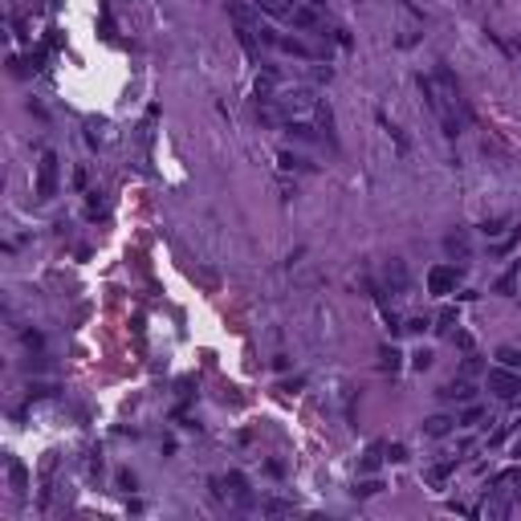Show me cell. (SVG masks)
Masks as SVG:
<instances>
[{
    "mask_svg": "<svg viewBox=\"0 0 521 521\" xmlns=\"http://www.w3.org/2000/svg\"><path fill=\"white\" fill-rule=\"evenodd\" d=\"M518 241H521V224L513 228V232H509V237H505V241H497V245H493V257H505V253L518 245Z\"/></svg>",
    "mask_w": 521,
    "mask_h": 521,
    "instance_id": "obj_20",
    "label": "cell"
},
{
    "mask_svg": "<svg viewBox=\"0 0 521 521\" xmlns=\"http://www.w3.org/2000/svg\"><path fill=\"white\" fill-rule=\"evenodd\" d=\"M387 460H391V464H403V460H407V448H403V444H387Z\"/></svg>",
    "mask_w": 521,
    "mask_h": 521,
    "instance_id": "obj_24",
    "label": "cell"
},
{
    "mask_svg": "<svg viewBox=\"0 0 521 521\" xmlns=\"http://www.w3.org/2000/svg\"><path fill=\"white\" fill-rule=\"evenodd\" d=\"M261 509L273 513V518H281V513H293V501H277V497H269V501H261Z\"/></svg>",
    "mask_w": 521,
    "mask_h": 521,
    "instance_id": "obj_19",
    "label": "cell"
},
{
    "mask_svg": "<svg viewBox=\"0 0 521 521\" xmlns=\"http://www.w3.org/2000/svg\"><path fill=\"white\" fill-rule=\"evenodd\" d=\"M253 8H261V12H269V17H285V21H289V12L298 8V0H253Z\"/></svg>",
    "mask_w": 521,
    "mask_h": 521,
    "instance_id": "obj_10",
    "label": "cell"
},
{
    "mask_svg": "<svg viewBox=\"0 0 521 521\" xmlns=\"http://www.w3.org/2000/svg\"><path fill=\"white\" fill-rule=\"evenodd\" d=\"M505 224H509V216H493V220H485V224H481V232H485V237H501V228H505Z\"/></svg>",
    "mask_w": 521,
    "mask_h": 521,
    "instance_id": "obj_21",
    "label": "cell"
},
{
    "mask_svg": "<svg viewBox=\"0 0 521 521\" xmlns=\"http://www.w3.org/2000/svg\"><path fill=\"white\" fill-rule=\"evenodd\" d=\"M383 281H387V289H391V293H407V265H403V261H387Z\"/></svg>",
    "mask_w": 521,
    "mask_h": 521,
    "instance_id": "obj_5",
    "label": "cell"
},
{
    "mask_svg": "<svg viewBox=\"0 0 521 521\" xmlns=\"http://www.w3.org/2000/svg\"><path fill=\"white\" fill-rule=\"evenodd\" d=\"M403 330H411V334H424V330H428V318H411Z\"/></svg>",
    "mask_w": 521,
    "mask_h": 521,
    "instance_id": "obj_27",
    "label": "cell"
},
{
    "mask_svg": "<svg viewBox=\"0 0 521 521\" xmlns=\"http://www.w3.org/2000/svg\"><path fill=\"white\" fill-rule=\"evenodd\" d=\"M436 395L444 399V403H472V399H477V387H472L468 379H456V383H444Z\"/></svg>",
    "mask_w": 521,
    "mask_h": 521,
    "instance_id": "obj_4",
    "label": "cell"
},
{
    "mask_svg": "<svg viewBox=\"0 0 521 521\" xmlns=\"http://www.w3.org/2000/svg\"><path fill=\"white\" fill-rule=\"evenodd\" d=\"M25 346H29V350H41V334H37V330H25Z\"/></svg>",
    "mask_w": 521,
    "mask_h": 521,
    "instance_id": "obj_29",
    "label": "cell"
},
{
    "mask_svg": "<svg viewBox=\"0 0 521 521\" xmlns=\"http://www.w3.org/2000/svg\"><path fill=\"white\" fill-rule=\"evenodd\" d=\"M509 49H518V53H521V37H518V41H513V45H509Z\"/></svg>",
    "mask_w": 521,
    "mask_h": 521,
    "instance_id": "obj_31",
    "label": "cell"
},
{
    "mask_svg": "<svg viewBox=\"0 0 521 521\" xmlns=\"http://www.w3.org/2000/svg\"><path fill=\"white\" fill-rule=\"evenodd\" d=\"M58 151H41L37 159V200L45 204V200H53L58 196Z\"/></svg>",
    "mask_w": 521,
    "mask_h": 521,
    "instance_id": "obj_1",
    "label": "cell"
},
{
    "mask_svg": "<svg viewBox=\"0 0 521 521\" xmlns=\"http://www.w3.org/2000/svg\"><path fill=\"white\" fill-rule=\"evenodd\" d=\"M383 460H387V444H370L367 456H363V464H359V472H375Z\"/></svg>",
    "mask_w": 521,
    "mask_h": 521,
    "instance_id": "obj_13",
    "label": "cell"
},
{
    "mask_svg": "<svg viewBox=\"0 0 521 521\" xmlns=\"http://www.w3.org/2000/svg\"><path fill=\"white\" fill-rule=\"evenodd\" d=\"M481 420H485V407H477V403H468V407H464V416H460L456 424H460V428H472V424H481Z\"/></svg>",
    "mask_w": 521,
    "mask_h": 521,
    "instance_id": "obj_17",
    "label": "cell"
},
{
    "mask_svg": "<svg viewBox=\"0 0 521 521\" xmlns=\"http://www.w3.org/2000/svg\"><path fill=\"white\" fill-rule=\"evenodd\" d=\"M8 485H12L17 497H25V493H29V468H25L21 460H8Z\"/></svg>",
    "mask_w": 521,
    "mask_h": 521,
    "instance_id": "obj_9",
    "label": "cell"
},
{
    "mask_svg": "<svg viewBox=\"0 0 521 521\" xmlns=\"http://www.w3.org/2000/svg\"><path fill=\"white\" fill-rule=\"evenodd\" d=\"M411 367H416V370H428L432 367V350H416V355H411Z\"/></svg>",
    "mask_w": 521,
    "mask_h": 521,
    "instance_id": "obj_23",
    "label": "cell"
},
{
    "mask_svg": "<svg viewBox=\"0 0 521 521\" xmlns=\"http://www.w3.org/2000/svg\"><path fill=\"white\" fill-rule=\"evenodd\" d=\"M440 326L436 330H452V322H456V309H440V318H436Z\"/></svg>",
    "mask_w": 521,
    "mask_h": 521,
    "instance_id": "obj_25",
    "label": "cell"
},
{
    "mask_svg": "<svg viewBox=\"0 0 521 521\" xmlns=\"http://www.w3.org/2000/svg\"><path fill=\"white\" fill-rule=\"evenodd\" d=\"M518 273H521V269H509V273H501V277H497V293L513 298V289H518Z\"/></svg>",
    "mask_w": 521,
    "mask_h": 521,
    "instance_id": "obj_16",
    "label": "cell"
},
{
    "mask_svg": "<svg viewBox=\"0 0 521 521\" xmlns=\"http://www.w3.org/2000/svg\"><path fill=\"white\" fill-rule=\"evenodd\" d=\"M444 248H448V257H456V261H468V253H472V245H468V232H464V228L448 232V237H444Z\"/></svg>",
    "mask_w": 521,
    "mask_h": 521,
    "instance_id": "obj_6",
    "label": "cell"
},
{
    "mask_svg": "<svg viewBox=\"0 0 521 521\" xmlns=\"http://www.w3.org/2000/svg\"><path fill=\"white\" fill-rule=\"evenodd\" d=\"M114 481H119V489H123V493H130V489H135V472H126V468L119 472V477H114Z\"/></svg>",
    "mask_w": 521,
    "mask_h": 521,
    "instance_id": "obj_26",
    "label": "cell"
},
{
    "mask_svg": "<svg viewBox=\"0 0 521 521\" xmlns=\"http://www.w3.org/2000/svg\"><path fill=\"white\" fill-rule=\"evenodd\" d=\"M452 472H456V460H444V464H432V468H428V485H436V489H440V485H444V481H448Z\"/></svg>",
    "mask_w": 521,
    "mask_h": 521,
    "instance_id": "obj_14",
    "label": "cell"
},
{
    "mask_svg": "<svg viewBox=\"0 0 521 521\" xmlns=\"http://www.w3.org/2000/svg\"><path fill=\"white\" fill-rule=\"evenodd\" d=\"M464 375H477V370H481V359H477V355H468V359H464Z\"/></svg>",
    "mask_w": 521,
    "mask_h": 521,
    "instance_id": "obj_28",
    "label": "cell"
},
{
    "mask_svg": "<svg viewBox=\"0 0 521 521\" xmlns=\"http://www.w3.org/2000/svg\"><path fill=\"white\" fill-rule=\"evenodd\" d=\"M314 119H318V126H322L326 143L338 147V139H334V110H330V102H318V106H314Z\"/></svg>",
    "mask_w": 521,
    "mask_h": 521,
    "instance_id": "obj_7",
    "label": "cell"
},
{
    "mask_svg": "<svg viewBox=\"0 0 521 521\" xmlns=\"http://www.w3.org/2000/svg\"><path fill=\"white\" fill-rule=\"evenodd\" d=\"M489 513H493V518H505V513H509V505H505V501H493Z\"/></svg>",
    "mask_w": 521,
    "mask_h": 521,
    "instance_id": "obj_30",
    "label": "cell"
},
{
    "mask_svg": "<svg viewBox=\"0 0 521 521\" xmlns=\"http://www.w3.org/2000/svg\"><path fill=\"white\" fill-rule=\"evenodd\" d=\"M489 391L497 399H518V391H521V370H509V367H497L489 370Z\"/></svg>",
    "mask_w": 521,
    "mask_h": 521,
    "instance_id": "obj_2",
    "label": "cell"
},
{
    "mask_svg": "<svg viewBox=\"0 0 521 521\" xmlns=\"http://www.w3.org/2000/svg\"><path fill=\"white\" fill-rule=\"evenodd\" d=\"M452 416H432V420H424V436H432V440H440V436H448L452 432Z\"/></svg>",
    "mask_w": 521,
    "mask_h": 521,
    "instance_id": "obj_11",
    "label": "cell"
},
{
    "mask_svg": "<svg viewBox=\"0 0 521 521\" xmlns=\"http://www.w3.org/2000/svg\"><path fill=\"white\" fill-rule=\"evenodd\" d=\"M379 359H383L379 367H383V370H391V375H395V370H399V359H403V355H399L395 346H383V350H379Z\"/></svg>",
    "mask_w": 521,
    "mask_h": 521,
    "instance_id": "obj_18",
    "label": "cell"
},
{
    "mask_svg": "<svg viewBox=\"0 0 521 521\" xmlns=\"http://www.w3.org/2000/svg\"><path fill=\"white\" fill-rule=\"evenodd\" d=\"M375 493H383V481H375V477H367V481L355 485V497H375Z\"/></svg>",
    "mask_w": 521,
    "mask_h": 521,
    "instance_id": "obj_22",
    "label": "cell"
},
{
    "mask_svg": "<svg viewBox=\"0 0 521 521\" xmlns=\"http://www.w3.org/2000/svg\"><path fill=\"white\" fill-rule=\"evenodd\" d=\"M460 285V269L456 265H432L428 269V289L436 298H448V293H456Z\"/></svg>",
    "mask_w": 521,
    "mask_h": 521,
    "instance_id": "obj_3",
    "label": "cell"
},
{
    "mask_svg": "<svg viewBox=\"0 0 521 521\" xmlns=\"http://www.w3.org/2000/svg\"><path fill=\"white\" fill-rule=\"evenodd\" d=\"M277 49L289 53V58H318V49H309L302 37H277Z\"/></svg>",
    "mask_w": 521,
    "mask_h": 521,
    "instance_id": "obj_8",
    "label": "cell"
},
{
    "mask_svg": "<svg viewBox=\"0 0 521 521\" xmlns=\"http://www.w3.org/2000/svg\"><path fill=\"white\" fill-rule=\"evenodd\" d=\"M497 363L509 367V370H521V350L518 346H501V350H497Z\"/></svg>",
    "mask_w": 521,
    "mask_h": 521,
    "instance_id": "obj_15",
    "label": "cell"
},
{
    "mask_svg": "<svg viewBox=\"0 0 521 521\" xmlns=\"http://www.w3.org/2000/svg\"><path fill=\"white\" fill-rule=\"evenodd\" d=\"M289 25H293V29H318V8H293V12H289Z\"/></svg>",
    "mask_w": 521,
    "mask_h": 521,
    "instance_id": "obj_12",
    "label": "cell"
}]
</instances>
